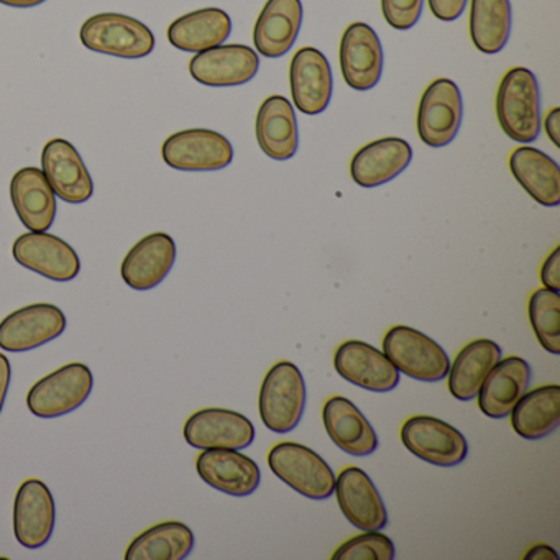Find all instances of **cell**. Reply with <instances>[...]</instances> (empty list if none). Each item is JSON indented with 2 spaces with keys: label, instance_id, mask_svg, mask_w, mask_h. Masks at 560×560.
Here are the masks:
<instances>
[{
  "label": "cell",
  "instance_id": "6da1fadb",
  "mask_svg": "<svg viewBox=\"0 0 560 560\" xmlns=\"http://www.w3.org/2000/svg\"><path fill=\"white\" fill-rule=\"evenodd\" d=\"M306 401V382L298 365L288 360L275 363L265 375L258 396L265 428L275 434L294 431L303 419Z\"/></svg>",
  "mask_w": 560,
  "mask_h": 560
},
{
  "label": "cell",
  "instance_id": "7a4b0ae2",
  "mask_svg": "<svg viewBox=\"0 0 560 560\" xmlns=\"http://www.w3.org/2000/svg\"><path fill=\"white\" fill-rule=\"evenodd\" d=\"M497 116L503 132L514 142L530 143L540 133V91L527 68H511L497 93Z\"/></svg>",
  "mask_w": 560,
  "mask_h": 560
},
{
  "label": "cell",
  "instance_id": "3957f363",
  "mask_svg": "<svg viewBox=\"0 0 560 560\" xmlns=\"http://www.w3.org/2000/svg\"><path fill=\"white\" fill-rule=\"evenodd\" d=\"M268 467L291 490L307 500H329L336 488V474L313 448L298 442H280L268 452Z\"/></svg>",
  "mask_w": 560,
  "mask_h": 560
},
{
  "label": "cell",
  "instance_id": "277c9868",
  "mask_svg": "<svg viewBox=\"0 0 560 560\" xmlns=\"http://www.w3.org/2000/svg\"><path fill=\"white\" fill-rule=\"evenodd\" d=\"M383 353L399 373L416 382H442L451 369L441 343L415 327H392L383 337Z\"/></svg>",
  "mask_w": 560,
  "mask_h": 560
},
{
  "label": "cell",
  "instance_id": "5b68a950",
  "mask_svg": "<svg viewBox=\"0 0 560 560\" xmlns=\"http://www.w3.org/2000/svg\"><path fill=\"white\" fill-rule=\"evenodd\" d=\"M80 40L94 54L124 60H140L155 50V35L143 22L113 12L88 19L81 27Z\"/></svg>",
  "mask_w": 560,
  "mask_h": 560
},
{
  "label": "cell",
  "instance_id": "8992f818",
  "mask_svg": "<svg viewBox=\"0 0 560 560\" xmlns=\"http://www.w3.org/2000/svg\"><path fill=\"white\" fill-rule=\"evenodd\" d=\"M94 388L90 366L68 363L38 380L27 395V408L42 419L61 418L84 405Z\"/></svg>",
  "mask_w": 560,
  "mask_h": 560
},
{
  "label": "cell",
  "instance_id": "52a82bcc",
  "mask_svg": "<svg viewBox=\"0 0 560 560\" xmlns=\"http://www.w3.org/2000/svg\"><path fill=\"white\" fill-rule=\"evenodd\" d=\"M401 442L419 460L455 467L468 455V442L454 425L434 416H412L401 428Z\"/></svg>",
  "mask_w": 560,
  "mask_h": 560
},
{
  "label": "cell",
  "instance_id": "ba28073f",
  "mask_svg": "<svg viewBox=\"0 0 560 560\" xmlns=\"http://www.w3.org/2000/svg\"><path fill=\"white\" fill-rule=\"evenodd\" d=\"M163 162L178 172H219L234 160L232 143L222 133L209 129H189L173 133L163 142Z\"/></svg>",
  "mask_w": 560,
  "mask_h": 560
},
{
  "label": "cell",
  "instance_id": "9c48e42d",
  "mask_svg": "<svg viewBox=\"0 0 560 560\" xmlns=\"http://www.w3.org/2000/svg\"><path fill=\"white\" fill-rule=\"evenodd\" d=\"M464 116L460 90L454 81L439 78L425 88L418 109L419 139L442 149L455 139Z\"/></svg>",
  "mask_w": 560,
  "mask_h": 560
},
{
  "label": "cell",
  "instance_id": "30bf717a",
  "mask_svg": "<svg viewBox=\"0 0 560 560\" xmlns=\"http://www.w3.org/2000/svg\"><path fill=\"white\" fill-rule=\"evenodd\" d=\"M67 327V316L60 307L50 303L28 304L0 323V349L28 352L58 339Z\"/></svg>",
  "mask_w": 560,
  "mask_h": 560
},
{
  "label": "cell",
  "instance_id": "8fae6325",
  "mask_svg": "<svg viewBox=\"0 0 560 560\" xmlns=\"http://www.w3.org/2000/svg\"><path fill=\"white\" fill-rule=\"evenodd\" d=\"M185 441L192 448H242L254 444V422L242 415L225 408H205L189 416L183 428Z\"/></svg>",
  "mask_w": 560,
  "mask_h": 560
},
{
  "label": "cell",
  "instance_id": "7c38bea8",
  "mask_svg": "<svg viewBox=\"0 0 560 560\" xmlns=\"http://www.w3.org/2000/svg\"><path fill=\"white\" fill-rule=\"evenodd\" d=\"M12 255L21 267L58 283L74 280L81 271L77 250L48 232L22 234L12 245Z\"/></svg>",
  "mask_w": 560,
  "mask_h": 560
},
{
  "label": "cell",
  "instance_id": "4fadbf2b",
  "mask_svg": "<svg viewBox=\"0 0 560 560\" xmlns=\"http://www.w3.org/2000/svg\"><path fill=\"white\" fill-rule=\"evenodd\" d=\"M334 369L346 382L372 393L393 392L401 373L388 357L363 340H346L334 353Z\"/></svg>",
  "mask_w": 560,
  "mask_h": 560
},
{
  "label": "cell",
  "instance_id": "5bb4252c",
  "mask_svg": "<svg viewBox=\"0 0 560 560\" xmlns=\"http://www.w3.org/2000/svg\"><path fill=\"white\" fill-rule=\"evenodd\" d=\"M260 60L247 45H219L199 51L189 61V74L202 86L232 88L250 83L257 77Z\"/></svg>",
  "mask_w": 560,
  "mask_h": 560
},
{
  "label": "cell",
  "instance_id": "9a60e30c",
  "mask_svg": "<svg viewBox=\"0 0 560 560\" xmlns=\"http://www.w3.org/2000/svg\"><path fill=\"white\" fill-rule=\"evenodd\" d=\"M334 493L340 511L360 530H382L388 526V510L370 475L360 467L343 468L336 478Z\"/></svg>",
  "mask_w": 560,
  "mask_h": 560
},
{
  "label": "cell",
  "instance_id": "2e32d148",
  "mask_svg": "<svg viewBox=\"0 0 560 560\" xmlns=\"http://www.w3.org/2000/svg\"><path fill=\"white\" fill-rule=\"evenodd\" d=\"M196 470L206 485L231 497H250L260 487L257 462L235 448H206L196 458Z\"/></svg>",
  "mask_w": 560,
  "mask_h": 560
},
{
  "label": "cell",
  "instance_id": "e0dca14e",
  "mask_svg": "<svg viewBox=\"0 0 560 560\" xmlns=\"http://www.w3.org/2000/svg\"><path fill=\"white\" fill-rule=\"evenodd\" d=\"M57 506L50 488L38 478H28L14 501V534L21 546L40 549L54 534Z\"/></svg>",
  "mask_w": 560,
  "mask_h": 560
},
{
  "label": "cell",
  "instance_id": "ac0fdd59",
  "mask_svg": "<svg viewBox=\"0 0 560 560\" xmlns=\"http://www.w3.org/2000/svg\"><path fill=\"white\" fill-rule=\"evenodd\" d=\"M42 172L57 198L83 205L94 195V182L73 143L51 139L42 150Z\"/></svg>",
  "mask_w": 560,
  "mask_h": 560
},
{
  "label": "cell",
  "instance_id": "d6986e66",
  "mask_svg": "<svg viewBox=\"0 0 560 560\" xmlns=\"http://www.w3.org/2000/svg\"><path fill=\"white\" fill-rule=\"evenodd\" d=\"M340 71L343 81L355 91L373 90L383 73V48L370 25L355 22L340 40Z\"/></svg>",
  "mask_w": 560,
  "mask_h": 560
},
{
  "label": "cell",
  "instance_id": "ffe728a7",
  "mask_svg": "<svg viewBox=\"0 0 560 560\" xmlns=\"http://www.w3.org/2000/svg\"><path fill=\"white\" fill-rule=\"evenodd\" d=\"M290 86L300 113L307 116L323 114L334 91L332 70L324 54L313 47L298 50L291 60Z\"/></svg>",
  "mask_w": 560,
  "mask_h": 560
},
{
  "label": "cell",
  "instance_id": "44dd1931",
  "mask_svg": "<svg viewBox=\"0 0 560 560\" xmlns=\"http://www.w3.org/2000/svg\"><path fill=\"white\" fill-rule=\"evenodd\" d=\"M176 261V244L172 235L153 232L140 238L120 265L124 283L136 291H149L163 283Z\"/></svg>",
  "mask_w": 560,
  "mask_h": 560
},
{
  "label": "cell",
  "instance_id": "7402d4cb",
  "mask_svg": "<svg viewBox=\"0 0 560 560\" xmlns=\"http://www.w3.org/2000/svg\"><path fill=\"white\" fill-rule=\"evenodd\" d=\"M323 422L330 441L346 454L366 457L378 448L372 422L346 396H332L324 402Z\"/></svg>",
  "mask_w": 560,
  "mask_h": 560
},
{
  "label": "cell",
  "instance_id": "603a6c76",
  "mask_svg": "<svg viewBox=\"0 0 560 560\" xmlns=\"http://www.w3.org/2000/svg\"><path fill=\"white\" fill-rule=\"evenodd\" d=\"M530 380L533 370L526 360L516 355L501 359L481 383L478 408L487 418H508L521 396L529 389Z\"/></svg>",
  "mask_w": 560,
  "mask_h": 560
},
{
  "label": "cell",
  "instance_id": "cb8c5ba5",
  "mask_svg": "<svg viewBox=\"0 0 560 560\" xmlns=\"http://www.w3.org/2000/svg\"><path fill=\"white\" fill-rule=\"evenodd\" d=\"M412 160V149L406 140L386 137L366 143L350 162V176L360 188H378L401 175Z\"/></svg>",
  "mask_w": 560,
  "mask_h": 560
},
{
  "label": "cell",
  "instance_id": "d4e9b609",
  "mask_svg": "<svg viewBox=\"0 0 560 560\" xmlns=\"http://www.w3.org/2000/svg\"><path fill=\"white\" fill-rule=\"evenodd\" d=\"M11 199L19 219L28 231L47 232L54 225L57 195L40 168L27 166L12 176Z\"/></svg>",
  "mask_w": 560,
  "mask_h": 560
},
{
  "label": "cell",
  "instance_id": "484cf974",
  "mask_svg": "<svg viewBox=\"0 0 560 560\" xmlns=\"http://www.w3.org/2000/svg\"><path fill=\"white\" fill-rule=\"evenodd\" d=\"M303 24L301 0H268L254 28V44L265 58H281L293 48Z\"/></svg>",
  "mask_w": 560,
  "mask_h": 560
},
{
  "label": "cell",
  "instance_id": "4316f807",
  "mask_svg": "<svg viewBox=\"0 0 560 560\" xmlns=\"http://www.w3.org/2000/svg\"><path fill=\"white\" fill-rule=\"evenodd\" d=\"M257 140L265 155L277 162L293 159L300 145L296 114L280 94L267 97L257 114Z\"/></svg>",
  "mask_w": 560,
  "mask_h": 560
},
{
  "label": "cell",
  "instance_id": "83f0119b",
  "mask_svg": "<svg viewBox=\"0 0 560 560\" xmlns=\"http://www.w3.org/2000/svg\"><path fill=\"white\" fill-rule=\"evenodd\" d=\"M510 170L537 205L546 208L560 205V168L549 155L534 147H517L510 155Z\"/></svg>",
  "mask_w": 560,
  "mask_h": 560
},
{
  "label": "cell",
  "instance_id": "f1b7e54d",
  "mask_svg": "<svg viewBox=\"0 0 560 560\" xmlns=\"http://www.w3.org/2000/svg\"><path fill=\"white\" fill-rule=\"evenodd\" d=\"M232 34L228 12L218 8L199 9L172 22L168 42L186 54H199L224 44Z\"/></svg>",
  "mask_w": 560,
  "mask_h": 560
},
{
  "label": "cell",
  "instance_id": "f546056e",
  "mask_svg": "<svg viewBox=\"0 0 560 560\" xmlns=\"http://www.w3.org/2000/svg\"><path fill=\"white\" fill-rule=\"evenodd\" d=\"M501 349L490 339H477L468 342L455 357L448 369V392L458 401H471L477 398L481 383L494 365L501 360Z\"/></svg>",
  "mask_w": 560,
  "mask_h": 560
},
{
  "label": "cell",
  "instance_id": "4dcf8cb0",
  "mask_svg": "<svg viewBox=\"0 0 560 560\" xmlns=\"http://www.w3.org/2000/svg\"><path fill=\"white\" fill-rule=\"evenodd\" d=\"M511 425L520 438L539 441L552 434L560 422V386H537L526 392L511 409Z\"/></svg>",
  "mask_w": 560,
  "mask_h": 560
},
{
  "label": "cell",
  "instance_id": "1f68e13d",
  "mask_svg": "<svg viewBox=\"0 0 560 560\" xmlns=\"http://www.w3.org/2000/svg\"><path fill=\"white\" fill-rule=\"evenodd\" d=\"M195 549V534L179 521H165L143 530L129 544L126 560H183Z\"/></svg>",
  "mask_w": 560,
  "mask_h": 560
},
{
  "label": "cell",
  "instance_id": "d6a6232c",
  "mask_svg": "<svg viewBox=\"0 0 560 560\" xmlns=\"http://www.w3.org/2000/svg\"><path fill=\"white\" fill-rule=\"evenodd\" d=\"M511 21L510 0H471V44L481 54H500L510 40Z\"/></svg>",
  "mask_w": 560,
  "mask_h": 560
},
{
  "label": "cell",
  "instance_id": "836d02e7",
  "mask_svg": "<svg viewBox=\"0 0 560 560\" xmlns=\"http://www.w3.org/2000/svg\"><path fill=\"white\" fill-rule=\"evenodd\" d=\"M529 323L540 343L550 355H560V296L557 291L540 288L529 298Z\"/></svg>",
  "mask_w": 560,
  "mask_h": 560
},
{
  "label": "cell",
  "instance_id": "e575fe53",
  "mask_svg": "<svg viewBox=\"0 0 560 560\" xmlns=\"http://www.w3.org/2000/svg\"><path fill=\"white\" fill-rule=\"evenodd\" d=\"M395 544L382 530H363L337 547L332 560H393Z\"/></svg>",
  "mask_w": 560,
  "mask_h": 560
},
{
  "label": "cell",
  "instance_id": "d590c367",
  "mask_svg": "<svg viewBox=\"0 0 560 560\" xmlns=\"http://www.w3.org/2000/svg\"><path fill=\"white\" fill-rule=\"evenodd\" d=\"M424 0H382L386 24L395 31H409L418 24Z\"/></svg>",
  "mask_w": 560,
  "mask_h": 560
},
{
  "label": "cell",
  "instance_id": "8d00e7d4",
  "mask_svg": "<svg viewBox=\"0 0 560 560\" xmlns=\"http://www.w3.org/2000/svg\"><path fill=\"white\" fill-rule=\"evenodd\" d=\"M432 15L442 22H454L464 14L468 0H428Z\"/></svg>",
  "mask_w": 560,
  "mask_h": 560
},
{
  "label": "cell",
  "instance_id": "74e56055",
  "mask_svg": "<svg viewBox=\"0 0 560 560\" xmlns=\"http://www.w3.org/2000/svg\"><path fill=\"white\" fill-rule=\"evenodd\" d=\"M540 281L547 290L560 291V247L553 248L540 268Z\"/></svg>",
  "mask_w": 560,
  "mask_h": 560
},
{
  "label": "cell",
  "instance_id": "f35d334b",
  "mask_svg": "<svg viewBox=\"0 0 560 560\" xmlns=\"http://www.w3.org/2000/svg\"><path fill=\"white\" fill-rule=\"evenodd\" d=\"M12 366L8 355L0 352V412L4 409L5 398H8L9 386H11Z\"/></svg>",
  "mask_w": 560,
  "mask_h": 560
},
{
  "label": "cell",
  "instance_id": "ab89813d",
  "mask_svg": "<svg viewBox=\"0 0 560 560\" xmlns=\"http://www.w3.org/2000/svg\"><path fill=\"white\" fill-rule=\"evenodd\" d=\"M544 129H546L547 137L550 142L559 149L560 147V109L559 107H552L547 113L546 120H544Z\"/></svg>",
  "mask_w": 560,
  "mask_h": 560
},
{
  "label": "cell",
  "instance_id": "60d3db41",
  "mask_svg": "<svg viewBox=\"0 0 560 560\" xmlns=\"http://www.w3.org/2000/svg\"><path fill=\"white\" fill-rule=\"evenodd\" d=\"M526 560H559L556 550L547 544H537L524 556Z\"/></svg>",
  "mask_w": 560,
  "mask_h": 560
},
{
  "label": "cell",
  "instance_id": "b9f144b4",
  "mask_svg": "<svg viewBox=\"0 0 560 560\" xmlns=\"http://www.w3.org/2000/svg\"><path fill=\"white\" fill-rule=\"evenodd\" d=\"M47 0H0V4L14 9H32L45 4Z\"/></svg>",
  "mask_w": 560,
  "mask_h": 560
}]
</instances>
